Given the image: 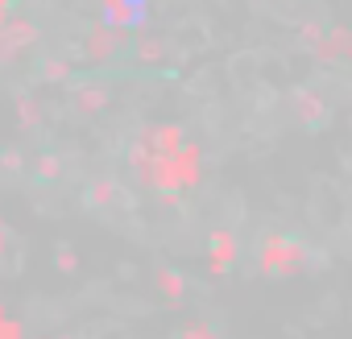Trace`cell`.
Returning a JSON list of instances; mask_svg holds the SVG:
<instances>
[{
    "instance_id": "obj_1",
    "label": "cell",
    "mask_w": 352,
    "mask_h": 339,
    "mask_svg": "<svg viewBox=\"0 0 352 339\" xmlns=\"http://www.w3.org/2000/svg\"><path fill=\"white\" fill-rule=\"evenodd\" d=\"M112 50V34H91V54H108Z\"/></svg>"
}]
</instances>
